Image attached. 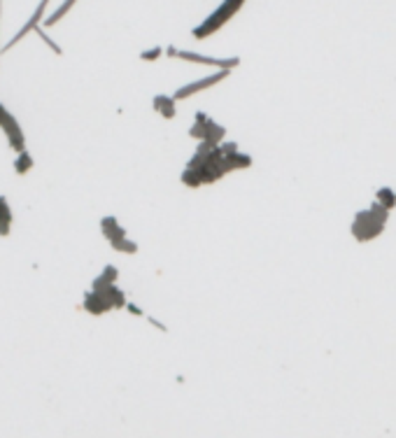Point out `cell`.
Listing matches in <instances>:
<instances>
[{"instance_id": "obj_1", "label": "cell", "mask_w": 396, "mask_h": 438, "mask_svg": "<svg viewBox=\"0 0 396 438\" xmlns=\"http://www.w3.org/2000/svg\"><path fill=\"white\" fill-rule=\"evenodd\" d=\"M389 219V210L380 203H373L368 210H362L357 212L355 224H352V236H355L359 243H366V240H373L385 231V224Z\"/></svg>"}, {"instance_id": "obj_2", "label": "cell", "mask_w": 396, "mask_h": 438, "mask_svg": "<svg viewBox=\"0 0 396 438\" xmlns=\"http://www.w3.org/2000/svg\"><path fill=\"white\" fill-rule=\"evenodd\" d=\"M242 5H245V0H224V3L219 5L215 12H212L208 19L200 23V26L194 28V38H196V40H205L208 35L217 33V30L222 28L224 23L231 21L238 14V12H240Z\"/></svg>"}, {"instance_id": "obj_3", "label": "cell", "mask_w": 396, "mask_h": 438, "mask_svg": "<svg viewBox=\"0 0 396 438\" xmlns=\"http://www.w3.org/2000/svg\"><path fill=\"white\" fill-rule=\"evenodd\" d=\"M166 52L168 57L191 61V63H200V66H212V68H219V70H231V68L240 66V59H212V57H203V54L185 52V49H175V47H168Z\"/></svg>"}, {"instance_id": "obj_4", "label": "cell", "mask_w": 396, "mask_h": 438, "mask_svg": "<svg viewBox=\"0 0 396 438\" xmlns=\"http://www.w3.org/2000/svg\"><path fill=\"white\" fill-rule=\"evenodd\" d=\"M229 72H231V70H217V72H212V75H208V77L198 79V82H191V84L180 86V89L173 94V98H175V101H185V98L194 96V94H198V91L210 89V86L219 84V82H222V79H227V77H229Z\"/></svg>"}, {"instance_id": "obj_5", "label": "cell", "mask_w": 396, "mask_h": 438, "mask_svg": "<svg viewBox=\"0 0 396 438\" xmlns=\"http://www.w3.org/2000/svg\"><path fill=\"white\" fill-rule=\"evenodd\" d=\"M47 3H50V0H42V3L38 5V10H35V14H33V17H30V21H28V23H26V26H23V28L19 30V33H17V38H12V42H10V45H8V47H12V45H17V42H19V40L23 38V35H26V33H30V30H35V28H38V23L42 21V17H45Z\"/></svg>"}, {"instance_id": "obj_6", "label": "cell", "mask_w": 396, "mask_h": 438, "mask_svg": "<svg viewBox=\"0 0 396 438\" xmlns=\"http://www.w3.org/2000/svg\"><path fill=\"white\" fill-rule=\"evenodd\" d=\"M212 124H215V119H210L205 112H196V124L189 128V135H191V138H196V140H205V135H208Z\"/></svg>"}, {"instance_id": "obj_7", "label": "cell", "mask_w": 396, "mask_h": 438, "mask_svg": "<svg viewBox=\"0 0 396 438\" xmlns=\"http://www.w3.org/2000/svg\"><path fill=\"white\" fill-rule=\"evenodd\" d=\"M101 226H103V233H105V238L110 243H112V240H119V238H126V231L119 226L117 217H105L101 221Z\"/></svg>"}, {"instance_id": "obj_8", "label": "cell", "mask_w": 396, "mask_h": 438, "mask_svg": "<svg viewBox=\"0 0 396 438\" xmlns=\"http://www.w3.org/2000/svg\"><path fill=\"white\" fill-rule=\"evenodd\" d=\"M175 98L173 96H156L154 98V110L156 112H161L163 119H173L175 117Z\"/></svg>"}, {"instance_id": "obj_9", "label": "cell", "mask_w": 396, "mask_h": 438, "mask_svg": "<svg viewBox=\"0 0 396 438\" xmlns=\"http://www.w3.org/2000/svg\"><path fill=\"white\" fill-rule=\"evenodd\" d=\"M375 201L380 203V206H385L387 210H392V208L396 206V191H394V189H389V187L377 189Z\"/></svg>"}, {"instance_id": "obj_10", "label": "cell", "mask_w": 396, "mask_h": 438, "mask_svg": "<svg viewBox=\"0 0 396 438\" xmlns=\"http://www.w3.org/2000/svg\"><path fill=\"white\" fill-rule=\"evenodd\" d=\"M114 280H117V268L107 266L105 270H103V275L98 277V280L94 282V289H103V287H107V285H114Z\"/></svg>"}, {"instance_id": "obj_11", "label": "cell", "mask_w": 396, "mask_h": 438, "mask_svg": "<svg viewBox=\"0 0 396 438\" xmlns=\"http://www.w3.org/2000/svg\"><path fill=\"white\" fill-rule=\"evenodd\" d=\"M10 224H12V210L8 208L5 199H0V233L3 236L10 231Z\"/></svg>"}, {"instance_id": "obj_12", "label": "cell", "mask_w": 396, "mask_h": 438, "mask_svg": "<svg viewBox=\"0 0 396 438\" xmlns=\"http://www.w3.org/2000/svg\"><path fill=\"white\" fill-rule=\"evenodd\" d=\"M75 3H77V0H65V3L61 5V8H59L56 12H54L52 17H47V19H45V23H47V26H54V23H56L59 19H63V17L68 14V12H70V8H72V5H75Z\"/></svg>"}, {"instance_id": "obj_13", "label": "cell", "mask_w": 396, "mask_h": 438, "mask_svg": "<svg viewBox=\"0 0 396 438\" xmlns=\"http://www.w3.org/2000/svg\"><path fill=\"white\" fill-rule=\"evenodd\" d=\"M110 245H112V248L117 250V252H126V255H136V252H138V245L133 243V240H129V238L112 240V243H110Z\"/></svg>"}, {"instance_id": "obj_14", "label": "cell", "mask_w": 396, "mask_h": 438, "mask_svg": "<svg viewBox=\"0 0 396 438\" xmlns=\"http://www.w3.org/2000/svg\"><path fill=\"white\" fill-rule=\"evenodd\" d=\"M30 166H33V159H30V154L28 152H19V159H17V163H14L17 172H19V175H23V172L30 170Z\"/></svg>"}, {"instance_id": "obj_15", "label": "cell", "mask_w": 396, "mask_h": 438, "mask_svg": "<svg viewBox=\"0 0 396 438\" xmlns=\"http://www.w3.org/2000/svg\"><path fill=\"white\" fill-rule=\"evenodd\" d=\"M161 57V49H152V52H143V61H154V59H158Z\"/></svg>"}]
</instances>
